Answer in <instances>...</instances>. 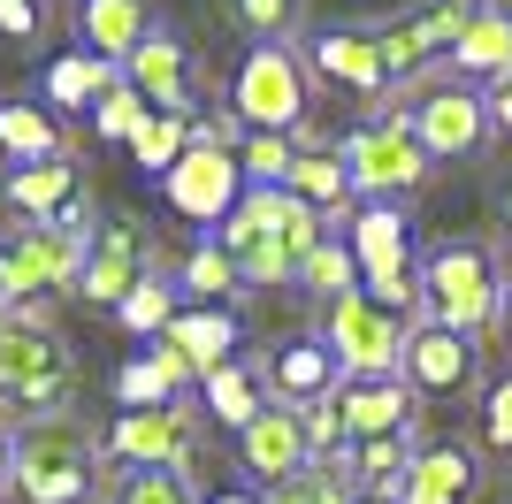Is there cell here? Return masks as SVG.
<instances>
[{"mask_svg":"<svg viewBox=\"0 0 512 504\" xmlns=\"http://www.w3.org/2000/svg\"><path fill=\"white\" fill-rule=\"evenodd\" d=\"M398 504H482V459L474 443H421L398 482Z\"/></svg>","mask_w":512,"mask_h":504,"instance_id":"16","label":"cell"},{"mask_svg":"<svg viewBox=\"0 0 512 504\" xmlns=\"http://www.w3.org/2000/svg\"><path fill=\"white\" fill-rule=\"evenodd\" d=\"M39 31H46L39 0H0V39H39Z\"/></svg>","mask_w":512,"mask_h":504,"instance_id":"41","label":"cell"},{"mask_svg":"<svg viewBox=\"0 0 512 504\" xmlns=\"http://www.w3.org/2000/svg\"><path fill=\"white\" fill-rule=\"evenodd\" d=\"M268 504H352V482H344V451H337V459L299 466L291 482H276V489H268Z\"/></svg>","mask_w":512,"mask_h":504,"instance_id":"36","label":"cell"},{"mask_svg":"<svg viewBox=\"0 0 512 504\" xmlns=\"http://www.w3.org/2000/svg\"><path fill=\"white\" fill-rule=\"evenodd\" d=\"M0 161H62V123L46 115L39 100H0Z\"/></svg>","mask_w":512,"mask_h":504,"instance_id":"28","label":"cell"},{"mask_svg":"<svg viewBox=\"0 0 512 504\" xmlns=\"http://www.w3.org/2000/svg\"><path fill=\"white\" fill-rule=\"evenodd\" d=\"M100 474V436L77 413H39L8 436V497L16 504H92Z\"/></svg>","mask_w":512,"mask_h":504,"instance_id":"2","label":"cell"},{"mask_svg":"<svg viewBox=\"0 0 512 504\" xmlns=\"http://www.w3.org/2000/svg\"><path fill=\"white\" fill-rule=\"evenodd\" d=\"M291 161H299V138H276V130H245V138H237V176H245V191H283Z\"/></svg>","mask_w":512,"mask_h":504,"instance_id":"33","label":"cell"},{"mask_svg":"<svg viewBox=\"0 0 512 504\" xmlns=\"http://www.w3.org/2000/svg\"><path fill=\"white\" fill-rule=\"evenodd\" d=\"M153 107L138 100V92H130V84H115V92H107L100 107H92V138H100V146H130V138H138V123H146Z\"/></svg>","mask_w":512,"mask_h":504,"instance_id":"38","label":"cell"},{"mask_svg":"<svg viewBox=\"0 0 512 504\" xmlns=\"http://www.w3.org/2000/svg\"><path fill=\"white\" fill-rule=\"evenodd\" d=\"M497 329H505V344H512V283H505V306H497Z\"/></svg>","mask_w":512,"mask_h":504,"instance_id":"44","label":"cell"},{"mask_svg":"<svg viewBox=\"0 0 512 504\" xmlns=\"http://www.w3.org/2000/svg\"><path fill=\"white\" fill-rule=\"evenodd\" d=\"M161 199H169L184 222H192L199 237L222 230V214L245 199V176H237V153L230 146H214V138H199L192 130V146L176 153V168H161Z\"/></svg>","mask_w":512,"mask_h":504,"instance_id":"9","label":"cell"},{"mask_svg":"<svg viewBox=\"0 0 512 504\" xmlns=\"http://www.w3.org/2000/svg\"><path fill=\"white\" fill-rule=\"evenodd\" d=\"M184 352V367H192V382H207L214 367H230L237 359V344H245V329H237V314L230 306H176V321L161 329Z\"/></svg>","mask_w":512,"mask_h":504,"instance_id":"24","label":"cell"},{"mask_svg":"<svg viewBox=\"0 0 512 504\" xmlns=\"http://www.w3.org/2000/svg\"><path fill=\"white\" fill-rule=\"evenodd\" d=\"M283 191L299 199L306 214H321V222H337V214H352V176H344L337 146H299V161H291V176H283Z\"/></svg>","mask_w":512,"mask_h":504,"instance_id":"25","label":"cell"},{"mask_svg":"<svg viewBox=\"0 0 512 504\" xmlns=\"http://www.w3.org/2000/svg\"><path fill=\"white\" fill-rule=\"evenodd\" d=\"M482 443L512 459V375H497L490 390H482Z\"/></svg>","mask_w":512,"mask_h":504,"instance_id":"40","label":"cell"},{"mask_svg":"<svg viewBox=\"0 0 512 504\" xmlns=\"http://www.w3.org/2000/svg\"><path fill=\"white\" fill-rule=\"evenodd\" d=\"M451 77L459 84H497V77H512V16L497 8V0H474V16H467V31L451 39Z\"/></svg>","mask_w":512,"mask_h":504,"instance_id":"23","label":"cell"},{"mask_svg":"<svg viewBox=\"0 0 512 504\" xmlns=\"http://www.w3.org/2000/svg\"><path fill=\"white\" fill-rule=\"evenodd\" d=\"M100 504H199V489L192 474H169V466H107Z\"/></svg>","mask_w":512,"mask_h":504,"instance_id":"30","label":"cell"},{"mask_svg":"<svg viewBox=\"0 0 512 504\" xmlns=\"http://www.w3.org/2000/svg\"><path fill=\"white\" fill-rule=\"evenodd\" d=\"M344 252H352V268H360V291L413 275V230H406L398 207H352L344 214Z\"/></svg>","mask_w":512,"mask_h":504,"instance_id":"14","label":"cell"},{"mask_svg":"<svg viewBox=\"0 0 512 504\" xmlns=\"http://www.w3.org/2000/svg\"><path fill=\"white\" fill-rule=\"evenodd\" d=\"M398 382L413 390V405L421 398H474L482 390V344L436 329V321H413L406 352H398Z\"/></svg>","mask_w":512,"mask_h":504,"instance_id":"11","label":"cell"},{"mask_svg":"<svg viewBox=\"0 0 512 504\" xmlns=\"http://www.w3.org/2000/svg\"><path fill=\"white\" fill-rule=\"evenodd\" d=\"M0 207L16 214V222H62L69 207H85V184H77V168L62 161H31V168H8L0 176Z\"/></svg>","mask_w":512,"mask_h":504,"instance_id":"21","label":"cell"},{"mask_svg":"<svg viewBox=\"0 0 512 504\" xmlns=\"http://www.w3.org/2000/svg\"><path fill=\"white\" fill-rule=\"evenodd\" d=\"M474 0H421V8H406L398 23H383L375 31V46H383V69H390V92H406V84L436 77V62L451 54V39L467 31Z\"/></svg>","mask_w":512,"mask_h":504,"instance_id":"10","label":"cell"},{"mask_svg":"<svg viewBox=\"0 0 512 504\" xmlns=\"http://www.w3.org/2000/svg\"><path fill=\"white\" fill-rule=\"evenodd\" d=\"M497 214H505V245H512V184H505V199H497Z\"/></svg>","mask_w":512,"mask_h":504,"instance_id":"45","label":"cell"},{"mask_svg":"<svg viewBox=\"0 0 512 504\" xmlns=\"http://www.w3.org/2000/svg\"><path fill=\"white\" fill-rule=\"evenodd\" d=\"M321 344H329L344 382H390L398 375V352H406V321L352 291L337 306H321Z\"/></svg>","mask_w":512,"mask_h":504,"instance_id":"8","label":"cell"},{"mask_svg":"<svg viewBox=\"0 0 512 504\" xmlns=\"http://www.w3.org/2000/svg\"><path fill=\"white\" fill-rule=\"evenodd\" d=\"M299 291H306V298H321V306H337V298L360 291V268H352L344 237H321V245L299 260Z\"/></svg>","mask_w":512,"mask_h":504,"instance_id":"34","label":"cell"},{"mask_svg":"<svg viewBox=\"0 0 512 504\" xmlns=\"http://www.w3.org/2000/svg\"><path fill=\"white\" fill-rule=\"evenodd\" d=\"M329 237L321 214H306L291 191H245L230 214H222V230L214 245L230 252V268L245 291H268V283H299V260Z\"/></svg>","mask_w":512,"mask_h":504,"instance_id":"1","label":"cell"},{"mask_svg":"<svg viewBox=\"0 0 512 504\" xmlns=\"http://www.w3.org/2000/svg\"><path fill=\"white\" fill-rule=\"evenodd\" d=\"M214 16L253 46H299L306 31V0H214Z\"/></svg>","mask_w":512,"mask_h":504,"instance_id":"29","label":"cell"},{"mask_svg":"<svg viewBox=\"0 0 512 504\" xmlns=\"http://www.w3.org/2000/svg\"><path fill=\"white\" fill-rule=\"evenodd\" d=\"M153 31H161L153 0H77V39H85V54H100V62H115V69H123Z\"/></svg>","mask_w":512,"mask_h":504,"instance_id":"22","label":"cell"},{"mask_svg":"<svg viewBox=\"0 0 512 504\" xmlns=\"http://www.w3.org/2000/svg\"><path fill=\"white\" fill-rule=\"evenodd\" d=\"M413 390L398 375L390 382H337V420H344V451L375 436H413Z\"/></svg>","mask_w":512,"mask_h":504,"instance_id":"20","label":"cell"},{"mask_svg":"<svg viewBox=\"0 0 512 504\" xmlns=\"http://www.w3.org/2000/svg\"><path fill=\"white\" fill-rule=\"evenodd\" d=\"M299 54H306V77H329V84H344V92H360V100H383L390 92L383 46H375L367 23H329V31H314Z\"/></svg>","mask_w":512,"mask_h":504,"instance_id":"13","label":"cell"},{"mask_svg":"<svg viewBox=\"0 0 512 504\" xmlns=\"http://www.w3.org/2000/svg\"><path fill=\"white\" fill-rule=\"evenodd\" d=\"M199 504H268V497H260V489H245V482H222V489H207Z\"/></svg>","mask_w":512,"mask_h":504,"instance_id":"43","label":"cell"},{"mask_svg":"<svg viewBox=\"0 0 512 504\" xmlns=\"http://www.w3.org/2000/svg\"><path fill=\"white\" fill-rule=\"evenodd\" d=\"M176 291L192 298V306H230L245 283H237V268H230V252L214 245V237H199L192 252H184V268H176Z\"/></svg>","mask_w":512,"mask_h":504,"instance_id":"31","label":"cell"},{"mask_svg":"<svg viewBox=\"0 0 512 504\" xmlns=\"http://www.w3.org/2000/svg\"><path fill=\"white\" fill-rule=\"evenodd\" d=\"M192 115H146L138 123V138H130V161L146 168V176H161V168H176V153L192 146Z\"/></svg>","mask_w":512,"mask_h":504,"instance_id":"35","label":"cell"},{"mask_svg":"<svg viewBox=\"0 0 512 504\" xmlns=\"http://www.w3.org/2000/svg\"><path fill=\"white\" fill-rule=\"evenodd\" d=\"M482 107H490V130H505V138H512V77L482 84Z\"/></svg>","mask_w":512,"mask_h":504,"instance_id":"42","label":"cell"},{"mask_svg":"<svg viewBox=\"0 0 512 504\" xmlns=\"http://www.w3.org/2000/svg\"><path fill=\"white\" fill-rule=\"evenodd\" d=\"M199 398H207V413L230 428V436H245L260 413H268V390H260V367L253 359H230V367H214L207 382H199Z\"/></svg>","mask_w":512,"mask_h":504,"instance_id":"27","label":"cell"},{"mask_svg":"<svg viewBox=\"0 0 512 504\" xmlns=\"http://www.w3.org/2000/svg\"><path fill=\"white\" fill-rule=\"evenodd\" d=\"M123 84L153 107V115H192L199 69H192V54H184V39H176V31H153V39L123 62Z\"/></svg>","mask_w":512,"mask_h":504,"instance_id":"15","label":"cell"},{"mask_svg":"<svg viewBox=\"0 0 512 504\" xmlns=\"http://www.w3.org/2000/svg\"><path fill=\"white\" fill-rule=\"evenodd\" d=\"M337 161H344V176H352V191H360L367 207H390V199H406V191L428 184V153L413 146V130H406L398 107H383V115H367V123L344 130Z\"/></svg>","mask_w":512,"mask_h":504,"instance_id":"6","label":"cell"},{"mask_svg":"<svg viewBox=\"0 0 512 504\" xmlns=\"http://www.w3.org/2000/svg\"><path fill=\"white\" fill-rule=\"evenodd\" d=\"M352 504H398V497H352Z\"/></svg>","mask_w":512,"mask_h":504,"instance_id":"47","label":"cell"},{"mask_svg":"<svg viewBox=\"0 0 512 504\" xmlns=\"http://www.w3.org/2000/svg\"><path fill=\"white\" fill-rule=\"evenodd\" d=\"M176 398H184V390L153 367V352H138V359L115 367V405H123V413H153V405H176Z\"/></svg>","mask_w":512,"mask_h":504,"instance_id":"37","label":"cell"},{"mask_svg":"<svg viewBox=\"0 0 512 504\" xmlns=\"http://www.w3.org/2000/svg\"><path fill=\"white\" fill-rule=\"evenodd\" d=\"M115 321H123L130 336H146V344H153V336H161V329H169V321H176V275L146 268V275H138V283H130V291H123V306H115Z\"/></svg>","mask_w":512,"mask_h":504,"instance_id":"32","label":"cell"},{"mask_svg":"<svg viewBox=\"0 0 512 504\" xmlns=\"http://www.w3.org/2000/svg\"><path fill=\"white\" fill-rule=\"evenodd\" d=\"M192 436H199V420L192 405L176 398V405H153V413H115V428L100 436L107 459H123V466H169V474H192Z\"/></svg>","mask_w":512,"mask_h":504,"instance_id":"12","label":"cell"},{"mask_svg":"<svg viewBox=\"0 0 512 504\" xmlns=\"http://www.w3.org/2000/svg\"><path fill=\"white\" fill-rule=\"evenodd\" d=\"M115 84H123V69L77 46V54H54V62H46L39 92H46V100H62V115H92V107H100Z\"/></svg>","mask_w":512,"mask_h":504,"instance_id":"26","label":"cell"},{"mask_svg":"<svg viewBox=\"0 0 512 504\" xmlns=\"http://www.w3.org/2000/svg\"><path fill=\"white\" fill-rule=\"evenodd\" d=\"M505 497H512V466H505Z\"/></svg>","mask_w":512,"mask_h":504,"instance_id":"48","label":"cell"},{"mask_svg":"<svg viewBox=\"0 0 512 504\" xmlns=\"http://www.w3.org/2000/svg\"><path fill=\"white\" fill-rule=\"evenodd\" d=\"M337 382L344 375H337V359H329L321 336H291V344H276L268 367H260V390H268L276 405H291V413L314 405V398H337Z\"/></svg>","mask_w":512,"mask_h":504,"instance_id":"19","label":"cell"},{"mask_svg":"<svg viewBox=\"0 0 512 504\" xmlns=\"http://www.w3.org/2000/svg\"><path fill=\"white\" fill-rule=\"evenodd\" d=\"M398 115H406L413 146L428 153V168L436 161H474V153L490 146V107H482V92L459 77H421L398 92Z\"/></svg>","mask_w":512,"mask_h":504,"instance_id":"7","label":"cell"},{"mask_svg":"<svg viewBox=\"0 0 512 504\" xmlns=\"http://www.w3.org/2000/svg\"><path fill=\"white\" fill-rule=\"evenodd\" d=\"M413 268H421V321H436L451 336H474V344H482V329H497V306H505V260H497V245L444 237Z\"/></svg>","mask_w":512,"mask_h":504,"instance_id":"3","label":"cell"},{"mask_svg":"<svg viewBox=\"0 0 512 504\" xmlns=\"http://www.w3.org/2000/svg\"><path fill=\"white\" fill-rule=\"evenodd\" d=\"M146 275V237L130 230V222H100L92 230V252H85V268H77V298L85 306H123V291Z\"/></svg>","mask_w":512,"mask_h":504,"instance_id":"17","label":"cell"},{"mask_svg":"<svg viewBox=\"0 0 512 504\" xmlns=\"http://www.w3.org/2000/svg\"><path fill=\"white\" fill-rule=\"evenodd\" d=\"M237 466H245V482H260V489H276V482H291L299 466H314L299 413H291V405H268V413L237 436Z\"/></svg>","mask_w":512,"mask_h":504,"instance_id":"18","label":"cell"},{"mask_svg":"<svg viewBox=\"0 0 512 504\" xmlns=\"http://www.w3.org/2000/svg\"><path fill=\"white\" fill-rule=\"evenodd\" d=\"M0 489H8V436H0Z\"/></svg>","mask_w":512,"mask_h":504,"instance_id":"46","label":"cell"},{"mask_svg":"<svg viewBox=\"0 0 512 504\" xmlns=\"http://www.w3.org/2000/svg\"><path fill=\"white\" fill-rule=\"evenodd\" d=\"M299 428H306V451H314V459H337V451H344L337 398H314V405H299Z\"/></svg>","mask_w":512,"mask_h":504,"instance_id":"39","label":"cell"},{"mask_svg":"<svg viewBox=\"0 0 512 504\" xmlns=\"http://www.w3.org/2000/svg\"><path fill=\"white\" fill-rule=\"evenodd\" d=\"M92 230H100L92 207H69L62 222H16V230H0V314L46 306L54 291H77Z\"/></svg>","mask_w":512,"mask_h":504,"instance_id":"4","label":"cell"},{"mask_svg":"<svg viewBox=\"0 0 512 504\" xmlns=\"http://www.w3.org/2000/svg\"><path fill=\"white\" fill-rule=\"evenodd\" d=\"M306 107H314V77H306L299 46H245V62L230 69V115H237V130L299 138Z\"/></svg>","mask_w":512,"mask_h":504,"instance_id":"5","label":"cell"}]
</instances>
